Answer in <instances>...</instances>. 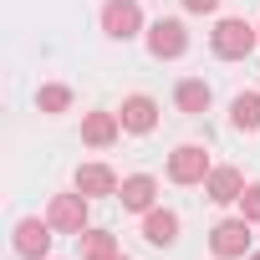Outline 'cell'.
<instances>
[{"label":"cell","mask_w":260,"mask_h":260,"mask_svg":"<svg viewBox=\"0 0 260 260\" xmlns=\"http://www.w3.org/2000/svg\"><path fill=\"white\" fill-rule=\"evenodd\" d=\"M209 46H214V56H219V61H245V56L260 46V31H255V26H245L240 16H224V21L214 26Z\"/></svg>","instance_id":"obj_1"},{"label":"cell","mask_w":260,"mask_h":260,"mask_svg":"<svg viewBox=\"0 0 260 260\" xmlns=\"http://www.w3.org/2000/svg\"><path fill=\"white\" fill-rule=\"evenodd\" d=\"M102 31H107V41L143 36V6H138V0H107V6H102Z\"/></svg>","instance_id":"obj_2"},{"label":"cell","mask_w":260,"mask_h":260,"mask_svg":"<svg viewBox=\"0 0 260 260\" xmlns=\"http://www.w3.org/2000/svg\"><path fill=\"white\" fill-rule=\"evenodd\" d=\"M209 250L219 255V260H245L250 255V219L240 214V219H219L214 230H209Z\"/></svg>","instance_id":"obj_3"},{"label":"cell","mask_w":260,"mask_h":260,"mask_svg":"<svg viewBox=\"0 0 260 260\" xmlns=\"http://www.w3.org/2000/svg\"><path fill=\"white\" fill-rule=\"evenodd\" d=\"M143 41H148V56H158V61H174V56L189 51V31H184V21H153V26L143 31Z\"/></svg>","instance_id":"obj_4"},{"label":"cell","mask_w":260,"mask_h":260,"mask_svg":"<svg viewBox=\"0 0 260 260\" xmlns=\"http://www.w3.org/2000/svg\"><path fill=\"white\" fill-rule=\"evenodd\" d=\"M209 169H214V164H209V153H204L199 143H179V148L169 153V179H174V184H204Z\"/></svg>","instance_id":"obj_5"},{"label":"cell","mask_w":260,"mask_h":260,"mask_svg":"<svg viewBox=\"0 0 260 260\" xmlns=\"http://www.w3.org/2000/svg\"><path fill=\"white\" fill-rule=\"evenodd\" d=\"M87 194L77 189V194H56L51 199V209H46V219H51V230H61V235H82L87 230Z\"/></svg>","instance_id":"obj_6"},{"label":"cell","mask_w":260,"mask_h":260,"mask_svg":"<svg viewBox=\"0 0 260 260\" xmlns=\"http://www.w3.org/2000/svg\"><path fill=\"white\" fill-rule=\"evenodd\" d=\"M46 250H51V219H21L16 224V255L46 260Z\"/></svg>","instance_id":"obj_7"},{"label":"cell","mask_w":260,"mask_h":260,"mask_svg":"<svg viewBox=\"0 0 260 260\" xmlns=\"http://www.w3.org/2000/svg\"><path fill=\"white\" fill-rule=\"evenodd\" d=\"M122 127H127V133H153V127H158V102L148 97V92H133V97H127L122 102Z\"/></svg>","instance_id":"obj_8"},{"label":"cell","mask_w":260,"mask_h":260,"mask_svg":"<svg viewBox=\"0 0 260 260\" xmlns=\"http://www.w3.org/2000/svg\"><path fill=\"white\" fill-rule=\"evenodd\" d=\"M117 133H122V117L117 112H87L82 117V143H92V148H112Z\"/></svg>","instance_id":"obj_9"},{"label":"cell","mask_w":260,"mask_h":260,"mask_svg":"<svg viewBox=\"0 0 260 260\" xmlns=\"http://www.w3.org/2000/svg\"><path fill=\"white\" fill-rule=\"evenodd\" d=\"M77 189H82L87 199H107V194H117L122 184H117V174H112L107 164H82V169H77Z\"/></svg>","instance_id":"obj_10"},{"label":"cell","mask_w":260,"mask_h":260,"mask_svg":"<svg viewBox=\"0 0 260 260\" xmlns=\"http://www.w3.org/2000/svg\"><path fill=\"white\" fill-rule=\"evenodd\" d=\"M117 199H122V209H133V214H148V209H153V199H158V184H153L148 174H133V179H122Z\"/></svg>","instance_id":"obj_11"},{"label":"cell","mask_w":260,"mask_h":260,"mask_svg":"<svg viewBox=\"0 0 260 260\" xmlns=\"http://www.w3.org/2000/svg\"><path fill=\"white\" fill-rule=\"evenodd\" d=\"M204 194H209L214 204H235V199L245 194V174H240V169H209Z\"/></svg>","instance_id":"obj_12"},{"label":"cell","mask_w":260,"mask_h":260,"mask_svg":"<svg viewBox=\"0 0 260 260\" xmlns=\"http://www.w3.org/2000/svg\"><path fill=\"white\" fill-rule=\"evenodd\" d=\"M143 240L148 245H174L179 240V214L174 209H148L143 214Z\"/></svg>","instance_id":"obj_13"},{"label":"cell","mask_w":260,"mask_h":260,"mask_svg":"<svg viewBox=\"0 0 260 260\" xmlns=\"http://www.w3.org/2000/svg\"><path fill=\"white\" fill-rule=\"evenodd\" d=\"M174 102H179V112L199 117V112L209 107V82H199V77H184V82L174 87Z\"/></svg>","instance_id":"obj_14"},{"label":"cell","mask_w":260,"mask_h":260,"mask_svg":"<svg viewBox=\"0 0 260 260\" xmlns=\"http://www.w3.org/2000/svg\"><path fill=\"white\" fill-rule=\"evenodd\" d=\"M77 255H82V260H112V255H117V235H107V230H82V235H77Z\"/></svg>","instance_id":"obj_15"},{"label":"cell","mask_w":260,"mask_h":260,"mask_svg":"<svg viewBox=\"0 0 260 260\" xmlns=\"http://www.w3.org/2000/svg\"><path fill=\"white\" fill-rule=\"evenodd\" d=\"M230 117H235L240 133H255V127H260V92H240L230 102Z\"/></svg>","instance_id":"obj_16"},{"label":"cell","mask_w":260,"mask_h":260,"mask_svg":"<svg viewBox=\"0 0 260 260\" xmlns=\"http://www.w3.org/2000/svg\"><path fill=\"white\" fill-rule=\"evenodd\" d=\"M36 107H41V112H67V107H72V87H61V82H46V87L36 92Z\"/></svg>","instance_id":"obj_17"},{"label":"cell","mask_w":260,"mask_h":260,"mask_svg":"<svg viewBox=\"0 0 260 260\" xmlns=\"http://www.w3.org/2000/svg\"><path fill=\"white\" fill-rule=\"evenodd\" d=\"M240 214H245L250 224H260V184H250V189L240 194Z\"/></svg>","instance_id":"obj_18"},{"label":"cell","mask_w":260,"mask_h":260,"mask_svg":"<svg viewBox=\"0 0 260 260\" xmlns=\"http://www.w3.org/2000/svg\"><path fill=\"white\" fill-rule=\"evenodd\" d=\"M214 6H219V0H184V11H194V16H209Z\"/></svg>","instance_id":"obj_19"},{"label":"cell","mask_w":260,"mask_h":260,"mask_svg":"<svg viewBox=\"0 0 260 260\" xmlns=\"http://www.w3.org/2000/svg\"><path fill=\"white\" fill-rule=\"evenodd\" d=\"M245 260H260V250H255V255H245Z\"/></svg>","instance_id":"obj_20"},{"label":"cell","mask_w":260,"mask_h":260,"mask_svg":"<svg viewBox=\"0 0 260 260\" xmlns=\"http://www.w3.org/2000/svg\"><path fill=\"white\" fill-rule=\"evenodd\" d=\"M112 260H127V255H112Z\"/></svg>","instance_id":"obj_21"},{"label":"cell","mask_w":260,"mask_h":260,"mask_svg":"<svg viewBox=\"0 0 260 260\" xmlns=\"http://www.w3.org/2000/svg\"><path fill=\"white\" fill-rule=\"evenodd\" d=\"M255 31H260V26H255Z\"/></svg>","instance_id":"obj_22"}]
</instances>
